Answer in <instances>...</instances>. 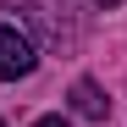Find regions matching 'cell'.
Wrapping results in <instances>:
<instances>
[{"label": "cell", "mask_w": 127, "mask_h": 127, "mask_svg": "<svg viewBox=\"0 0 127 127\" xmlns=\"http://www.w3.org/2000/svg\"><path fill=\"white\" fill-rule=\"evenodd\" d=\"M33 127H72V122H61V116H39Z\"/></svg>", "instance_id": "cell-3"}, {"label": "cell", "mask_w": 127, "mask_h": 127, "mask_svg": "<svg viewBox=\"0 0 127 127\" xmlns=\"http://www.w3.org/2000/svg\"><path fill=\"white\" fill-rule=\"evenodd\" d=\"M33 61H39V55H33V44H28L17 28H6V22H0V77H6V83L28 77V72H33Z\"/></svg>", "instance_id": "cell-1"}, {"label": "cell", "mask_w": 127, "mask_h": 127, "mask_svg": "<svg viewBox=\"0 0 127 127\" xmlns=\"http://www.w3.org/2000/svg\"><path fill=\"white\" fill-rule=\"evenodd\" d=\"M99 6H105V11H111V6H122V0H99Z\"/></svg>", "instance_id": "cell-4"}, {"label": "cell", "mask_w": 127, "mask_h": 127, "mask_svg": "<svg viewBox=\"0 0 127 127\" xmlns=\"http://www.w3.org/2000/svg\"><path fill=\"white\" fill-rule=\"evenodd\" d=\"M0 127H6V122H0Z\"/></svg>", "instance_id": "cell-5"}, {"label": "cell", "mask_w": 127, "mask_h": 127, "mask_svg": "<svg viewBox=\"0 0 127 127\" xmlns=\"http://www.w3.org/2000/svg\"><path fill=\"white\" fill-rule=\"evenodd\" d=\"M72 111H77V116H89V122H105V116H111V99H105L99 83L77 77V83H72Z\"/></svg>", "instance_id": "cell-2"}]
</instances>
